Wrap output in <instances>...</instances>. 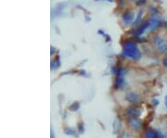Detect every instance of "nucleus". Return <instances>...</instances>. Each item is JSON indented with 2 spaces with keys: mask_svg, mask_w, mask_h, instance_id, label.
I'll list each match as a JSON object with an SVG mask.
<instances>
[{
  "mask_svg": "<svg viewBox=\"0 0 167 138\" xmlns=\"http://www.w3.org/2000/svg\"><path fill=\"white\" fill-rule=\"evenodd\" d=\"M122 55L125 57H128V59H140L141 53L139 49L137 48L136 43L132 41H127L124 45V49H122Z\"/></svg>",
  "mask_w": 167,
  "mask_h": 138,
  "instance_id": "obj_1",
  "label": "nucleus"
},
{
  "mask_svg": "<svg viewBox=\"0 0 167 138\" xmlns=\"http://www.w3.org/2000/svg\"><path fill=\"white\" fill-rule=\"evenodd\" d=\"M153 44L155 48L157 49L160 53H163L167 51V41L161 36H155L153 39Z\"/></svg>",
  "mask_w": 167,
  "mask_h": 138,
  "instance_id": "obj_2",
  "label": "nucleus"
},
{
  "mask_svg": "<svg viewBox=\"0 0 167 138\" xmlns=\"http://www.w3.org/2000/svg\"><path fill=\"white\" fill-rule=\"evenodd\" d=\"M126 114H127L129 117H131V118H136V117L140 116V115H141V110H139L138 108L130 107V108H127Z\"/></svg>",
  "mask_w": 167,
  "mask_h": 138,
  "instance_id": "obj_3",
  "label": "nucleus"
},
{
  "mask_svg": "<svg viewBox=\"0 0 167 138\" xmlns=\"http://www.w3.org/2000/svg\"><path fill=\"white\" fill-rule=\"evenodd\" d=\"M161 23V20L160 18H152L149 21V29L150 31H153L155 29H157Z\"/></svg>",
  "mask_w": 167,
  "mask_h": 138,
  "instance_id": "obj_4",
  "label": "nucleus"
},
{
  "mask_svg": "<svg viewBox=\"0 0 167 138\" xmlns=\"http://www.w3.org/2000/svg\"><path fill=\"white\" fill-rule=\"evenodd\" d=\"M146 138H163V136L161 135V134L158 131H155L153 129H149L146 131L145 134Z\"/></svg>",
  "mask_w": 167,
  "mask_h": 138,
  "instance_id": "obj_5",
  "label": "nucleus"
},
{
  "mask_svg": "<svg viewBox=\"0 0 167 138\" xmlns=\"http://www.w3.org/2000/svg\"><path fill=\"white\" fill-rule=\"evenodd\" d=\"M134 16H135V14H134L133 12L125 13L124 15H122V21H124V23L125 25L132 24L133 21H134Z\"/></svg>",
  "mask_w": 167,
  "mask_h": 138,
  "instance_id": "obj_6",
  "label": "nucleus"
},
{
  "mask_svg": "<svg viewBox=\"0 0 167 138\" xmlns=\"http://www.w3.org/2000/svg\"><path fill=\"white\" fill-rule=\"evenodd\" d=\"M129 124L134 130H140L142 127V123L140 120H138L136 118H130L129 119Z\"/></svg>",
  "mask_w": 167,
  "mask_h": 138,
  "instance_id": "obj_7",
  "label": "nucleus"
},
{
  "mask_svg": "<svg viewBox=\"0 0 167 138\" xmlns=\"http://www.w3.org/2000/svg\"><path fill=\"white\" fill-rule=\"evenodd\" d=\"M139 96L137 93H134V92H130L125 96V99L128 102H131V103H137L139 101Z\"/></svg>",
  "mask_w": 167,
  "mask_h": 138,
  "instance_id": "obj_8",
  "label": "nucleus"
},
{
  "mask_svg": "<svg viewBox=\"0 0 167 138\" xmlns=\"http://www.w3.org/2000/svg\"><path fill=\"white\" fill-rule=\"evenodd\" d=\"M147 28H149V24L147 23V22H145V23L141 24L139 27H137L135 32H134V33H135V35H141V34H143V33L145 32V30H146Z\"/></svg>",
  "mask_w": 167,
  "mask_h": 138,
  "instance_id": "obj_9",
  "label": "nucleus"
},
{
  "mask_svg": "<svg viewBox=\"0 0 167 138\" xmlns=\"http://www.w3.org/2000/svg\"><path fill=\"white\" fill-rule=\"evenodd\" d=\"M125 83V79H124V77H122V76H120V77H118L116 80H115V83H114V87L115 88H120L121 86L122 85V84Z\"/></svg>",
  "mask_w": 167,
  "mask_h": 138,
  "instance_id": "obj_10",
  "label": "nucleus"
},
{
  "mask_svg": "<svg viewBox=\"0 0 167 138\" xmlns=\"http://www.w3.org/2000/svg\"><path fill=\"white\" fill-rule=\"evenodd\" d=\"M80 108V104L78 102H74V103H72V104L70 106V110H72V111H74V110H77L78 108Z\"/></svg>",
  "mask_w": 167,
  "mask_h": 138,
  "instance_id": "obj_11",
  "label": "nucleus"
},
{
  "mask_svg": "<svg viewBox=\"0 0 167 138\" xmlns=\"http://www.w3.org/2000/svg\"><path fill=\"white\" fill-rule=\"evenodd\" d=\"M59 66V60H57V61H52V65H51V69H52V70H53V69H57Z\"/></svg>",
  "mask_w": 167,
  "mask_h": 138,
  "instance_id": "obj_12",
  "label": "nucleus"
},
{
  "mask_svg": "<svg viewBox=\"0 0 167 138\" xmlns=\"http://www.w3.org/2000/svg\"><path fill=\"white\" fill-rule=\"evenodd\" d=\"M65 134H74V130L71 129V128H66L65 129Z\"/></svg>",
  "mask_w": 167,
  "mask_h": 138,
  "instance_id": "obj_13",
  "label": "nucleus"
},
{
  "mask_svg": "<svg viewBox=\"0 0 167 138\" xmlns=\"http://www.w3.org/2000/svg\"><path fill=\"white\" fill-rule=\"evenodd\" d=\"M159 103H160V102H159V100H157V99H153V100H152V104L155 105V106H156V105H159Z\"/></svg>",
  "mask_w": 167,
  "mask_h": 138,
  "instance_id": "obj_14",
  "label": "nucleus"
},
{
  "mask_svg": "<svg viewBox=\"0 0 167 138\" xmlns=\"http://www.w3.org/2000/svg\"><path fill=\"white\" fill-rule=\"evenodd\" d=\"M78 126H79V132H80V133H83V131H84V128H82V124L80 123L79 125H78Z\"/></svg>",
  "mask_w": 167,
  "mask_h": 138,
  "instance_id": "obj_15",
  "label": "nucleus"
},
{
  "mask_svg": "<svg viewBox=\"0 0 167 138\" xmlns=\"http://www.w3.org/2000/svg\"><path fill=\"white\" fill-rule=\"evenodd\" d=\"M163 65H164V67H166V68H167V57H166V59L163 60Z\"/></svg>",
  "mask_w": 167,
  "mask_h": 138,
  "instance_id": "obj_16",
  "label": "nucleus"
},
{
  "mask_svg": "<svg viewBox=\"0 0 167 138\" xmlns=\"http://www.w3.org/2000/svg\"><path fill=\"white\" fill-rule=\"evenodd\" d=\"M163 138H167V133L163 135Z\"/></svg>",
  "mask_w": 167,
  "mask_h": 138,
  "instance_id": "obj_17",
  "label": "nucleus"
},
{
  "mask_svg": "<svg viewBox=\"0 0 167 138\" xmlns=\"http://www.w3.org/2000/svg\"><path fill=\"white\" fill-rule=\"evenodd\" d=\"M133 1H137V2H138V1H139V0H133Z\"/></svg>",
  "mask_w": 167,
  "mask_h": 138,
  "instance_id": "obj_18",
  "label": "nucleus"
},
{
  "mask_svg": "<svg viewBox=\"0 0 167 138\" xmlns=\"http://www.w3.org/2000/svg\"><path fill=\"white\" fill-rule=\"evenodd\" d=\"M165 99H166V101H167V96H165Z\"/></svg>",
  "mask_w": 167,
  "mask_h": 138,
  "instance_id": "obj_19",
  "label": "nucleus"
},
{
  "mask_svg": "<svg viewBox=\"0 0 167 138\" xmlns=\"http://www.w3.org/2000/svg\"><path fill=\"white\" fill-rule=\"evenodd\" d=\"M109 1H110V2H111V1H113V0H109Z\"/></svg>",
  "mask_w": 167,
  "mask_h": 138,
  "instance_id": "obj_20",
  "label": "nucleus"
},
{
  "mask_svg": "<svg viewBox=\"0 0 167 138\" xmlns=\"http://www.w3.org/2000/svg\"><path fill=\"white\" fill-rule=\"evenodd\" d=\"M166 107H167V101H166Z\"/></svg>",
  "mask_w": 167,
  "mask_h": 138,
  "instance_id": "obj_21",
  "label": "nucleus"
},
{
  "mask_svg": "<svg viewBox=\"0 0 167 138\" xmlns=\"http://www.w3.org/2000/svg\"><path fill=\"white\" fill-rule=\"evenodd\" d=\"M156 1H159V0H156Z\"/></svg>",
  "mask_w": 167,
  "mask_h": 138,
  "instance_id": "obj_22",
  "label": "nucleus"
}]
</instances>
